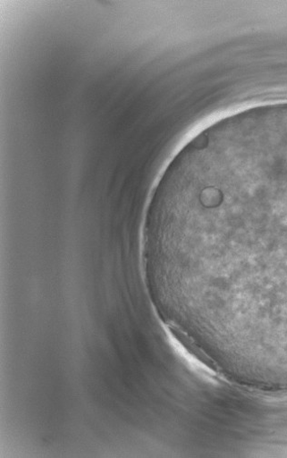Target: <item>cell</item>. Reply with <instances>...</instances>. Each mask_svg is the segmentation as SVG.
Returning <instances> with one entry per match:
<instances>
[{"instance_id":"1","label":"cell","mask_w":287,"mask_h":458,"mask_svg":"<svg viewBox=\"0 0 287 458\" xmlns=\"http://www.w3.org/2000/svg\"><path fill=\"white\" fill-rule=\"evenodd\" d=\"M161 233L213 339L287 337V143L199 165L164 204Z\"/></svg>"}]
</instances>
